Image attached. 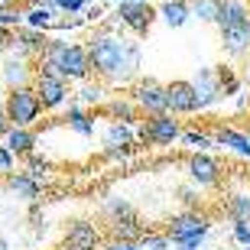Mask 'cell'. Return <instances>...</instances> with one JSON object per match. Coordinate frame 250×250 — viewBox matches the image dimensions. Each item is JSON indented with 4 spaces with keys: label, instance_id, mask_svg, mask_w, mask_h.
<instances>
[{
    "label": "cell",
    "instance_id": "obj_1",
    "mask_svg": "<svg viewBox=\"0 0 250 250\" xmlns=\"http://www.w3.org/2000/svg\"><path fill=\"white\" fill-rule=\"evenodd\" d=\"M84 49H88V59H91V75L104 84L133 82L143 68V46L133 36L117 33L111 23L94 29Z\"/></svg>",
    "mask_w": 250,
    "mask_h": 250
},
{
    "label": "cell",
    "instance_id": "obj_2",
    "mask_svg": "<svg viewBox=\"0 0 250 250\" xmlns=\"http://www.w3.org/2000/svg\"><path fill=\"white\" fill-rule=\"evenodd\" d=\"M36 72L39 75H56L65 82H88L91 78V59H88V49L78 46V42H62V39H52L49 49L36 59Z\"/></svg>",
    "mask_w": 250,
    "mask_h": 250
},
{
    "label": "cell",
    "instance_id": "obj_3",
    "mask_svg": "<svg viewBox=\"0 0 250 250\" xmlns=\"http://www.w3.org/2000/svg\"><path fill=\"white\" fill-rule=\"evenodd\" d=\"M211 234V218L198 208H186L169 218L166 224V237L172 241V247H188V250H202L205 237Z\"/></svg>",
    "mask_w": 250,
    "mask_h": 250
},
{
    "label": "cell",
    "instance_id": "obj_4",
    "mask_svg": "<svg viewBox=\"0 0 250 250\" xmlns=\"http://www.w3.org/2000/svg\"><path fill=\"white\" fill-rule=\"evenodd\" d=\"M182 133H186V127H182V121L176 114H156V117L140 121L137 127V137L146 146H172L176 140H182Z\"/></svg>",
    "mask_w": 250,
    "mask_h": 250
},
{
    "label": "cell",
    "instance_id": "obj_5",
    "mask_svg": "<svg viewBox=\"0 0 250 250\" xmlns=\"http://www.w3.org/2000/svg\"><path fill=\"white\" fill-rule=\"evenodd\" d=\"M3 111H7V117H10L13 127H26L29 130L39 121V114L46 111V107H42V101H39V94L33 91V84H29V88H17V91L7 94Z\"/></svg>",
    "mask_w": 250,
    "mask_h": 250
},
{
    "label": "cell",
    "instance_id": "obj_6",
    "mask_svg": "<svg viewBox=\"0 0 250 250\" xmlns=\"http://www.w3.org/2000/svg\"><path fill=\"white\" fill-rule=\"evenodd\" d=\"M130 98L146 117H156V114H169V98H166V84L156 82V78H137L133 88H130Z\"/></svg>",
    "mask_w": 250,
    "mask_h": 250
},
{
    "label": "cell",
    "instance_id": "obj_7",
    "mask_svg": "<svg viewBox=\"0 0 250 250\" xmlns=\"http://www.w3.org/2000/svg\"><path fill=\"white\" fill-rule=\"evenodd\" d=\"M137 127L133 124H121V121H111L107 127H104V137H101V143H104V153L111 159H124V156H130L133 149H137Z\"/></svg>",
    "mask_w": 250,
    "mask_h": 250
},
{
    "label": "cell",
    "instance_id": "obj_8",
    "mask_svg": "<svg viewBox=\"0 0 250 250\" xmlns=\"http://www.w3.org/2000/svg\"><path fill=\"white\" fill-rule=\"evenodd\" d=\"M156 17H159V13L149 7V3H133V0L121 3V7H117V13H114V20H117L121 26H127L133 36H146Z\"/></svg>",
    "mask_w": 250,
    "mask_h": 250
},
{
    "label": "cell",
    "instance_id": "obj_9",
    "mask_svg": "<svg viewBox=\"0 0 250 250\" xmlns=\"http://www.w3.org/2000/svg\"><path fill=\"white\" fill-rule=\"evenodd\" d=\"M0 78H3V84H7L10 91H17V88H29L33 78H36V62H33V59H23V56L7 52L3 62H0Z\"/></svg>",
    "mask_w": 250,
    "mask_h": 250
},
{
    "label": "cell",
    "instance_id": "obj_10",
    "mask_svg": "<svg viewBox=\"0 0 250 250\" xmlns=\"http://www.w3.org/2000/svg\"><path fill=\"white\" fill-rule=\"evenodd\" d=\"M186 172H188V182H195L198 188H214L221 182V163L208 153H192L186 159Z\"/></svg>",
    "mask_w": 250,
    "mask_h": 250
},
{
    "label": "cell",
    "instance_id": "obj_11",
    "mask_svg": "<svg viewBox=\"0 0 250 250\" xmlns=\"http://www.w3.org/2000/svg\"><path fill=\"white\" fill-rule=\"evenodd\" d=\"M49 42H52V39H49L42 29L20 26V29H13V42H10V52H13V56H23V59H33V62H36V59L49 49Z\"/></svg>",
    "mask_w": 250,
    "mask_h": 250
},
{
    "label": "cell",
    "instance_id": "obj_12",
    "mask_svg": "<svg viewBox=\"0 0 250 250\" xmlns=\"http://www.w3.org/2000/svg\"><path fill=\"white\" fill-rule=\"evenodd\" d=\"M166 98H169V114L176 117H186V114H198V94H195L192 82L188 78H179V82L166 84Z\"/></svg>",
    "mask_w": 250,
    "mask_h": 250
},
{
    "label": "cell",
    "instance_id": "obj_13",
    "mask_svg": "<svg viewBox=\"0 0 250 250\" xmlns=\"http://www.w3.org/2000/svg\"><path fill=\"white\" fill-rule=\"evenodd\" d=\"M33 91L39 94V101H42L46 111H56V107H62V104L68 101V82H65V78H56V75H39L36 72Z\"/></svg>",
    "mask_w": 250,
    "mask_h": 250
},
{
    "label": "cell",
    "instance_id": "obj_14",
    "mask_svg": "<svg viewBox=\"0 0 250 250\" xmlns=\"http://www.w3.org/2000/svg\"><path fill=\"white\" fill-rule=\"evenodd\" d=\"M195 88V94H198V107H211L218 98H224L221 94V78H218V68H208V65H202V68H195V75L188 78Z\"/></svg>",
    "mask_w": 250,
    "mask_h": 250
},
{
    "label": "cell",
    "instance_id": "obj_15",
    "mask_svg": "<svg viewBox=\"0 0 250 250\" xmlns=\"http://www.w3.org/2000/svg\"><path fill=\"white\" fill-rule=\"evenodd\" d=\"M101 244V231L94 221H72L65 228V250H94Z\"/></svg>",
    "mask_w": 250,
    "mask_h": 250
},
{
    "label": "cell",
    "instance_id": "obj_16",
    "mask_svg": "<svg viewBox=\"0 0 250 250\" xmlns=\"http://www.w3.org/2000/svg\"><path fill=\"white\" fill-rule=\"evenodd\" d=\"M221 49L228 59H247L250 56V20L244 26L224 29L221 33Z\"/></svg>",
    "mask_w": 250,
    "mask_h": 250
},
{
    "label": "cell",
    "instance_id": "obj_17",
    "mask_svg": "<svg viewBox=\"0 0 250 250\" xmlns=\"http://www.w3.org/2000/svg\"><path fill=\"white\" fill-rule=\"evenodd\" d=\"M101 114L107 121H121V124H137L140 107L133 104V98H107L101 104Z\"/></svg>",
    "mask_w": 250,
    "mask_h": 250
},
{
    "label": "cell",
    "instance_id": "obj_18",
    "mask_svg": "<svg viewBox=\"0 0 250 250\" xmlns=\"http://www.w3.org/2000/svg\"><path fill=\"white\" fill-rule=\"evenodd\" d=\"M7 192L13 195V198H20V202H36L39 198V182L29 172H10L7 176Z\"/></svg>",
    "mask_w": 250,
    "mask_h": 250
},
{
    "label": "cell",
    "instance_id": "obj_19",
    "mask_svg": "<svg viewBox=\"0 0 250 250\" xmlns=\"http://www.w3.org/2000/svg\"><path fill=\"white\" fill-rule=\"evenodd\" d=\"M250 20V7L244 0H224L221 3V13H218V29H234V26H244Z\"/></svg>",
    "mask_w": 250,
    "mask_h": 250
},
{
    "label": "cell",
    "instance_id": "obj_20",
    "mask_svg": "<svg viewBox=\"0 0 250 250\" xmlns=\"http://www.w3.org/2000/svg\"><path fill=\"white\" fill-rule=\"evenodd\" d=\"M3 146L13 153V156H33V146H36V133L26 127H10V133L3 137Z\"/></svg>",
    "mask_w": 250,
    "mask_h": 250
},
{
    "label": "cell",
    "instance_id": "obj_21",
    "mask_svg": "<svg viewBox=\"0 0 250 250\" xmlns=\"http://www.w3.org/2000/svg\"><path fill=\"white\" fill-rule=\"evenodd\" d=\"M159 17H163V23L172 29H182L192 20V10H188V0H163L159 3Z\"/></svg>",
    "mask_w": 250,
    "mask_h": 250
},
{
    "label": "cell",
    "instance_id": "obj_22",
    "mask_svg": "<svg viewBox=\"0 0 250 250\" xmlns=\"http://www.w3.org/2000/svg\"><path fill=\"white\" fill-rule=\"evenodd\" d=\"M62 121L68 124V127H72L78 137H94V117H91V114H84L78 104H72V107L65 111Z\"/></svg>",
    "mask_w": 250,
    "mask_h": 250
},
{
    "label": "cell",
    "instance_id": "obj_23",
    "mask_svg": "<svg viewBox=\"0 0 250 250\" xmlns=\"http://www.w3.org/2000/svg\"><path fill=\"white\" fill-rule=\"evenodd\" d=\"M101 211L107 214V221H127V218H137V208H133L127 198H117V195L104 198V202H101Z\"/></svg>",
    "mask_w": 250,
    "mask_h": 250
},
{
    "label": "cell",
    "instance_id": "obj_24",
    "mask_svg": "<svg viewBox=\"0 0 250 250\" xmlns=\"http://www.w3.org/2000/svg\"><path fill=\"white\" fill-rule=\"evenodd\" d=\"M26 13V26L29 29H52V26H59V20H56V10L52 7H26L23 10Z\"/></svg>",
    "mask_w": 250,
    "mask_h": 250
},
{
    "label": "cell",
    "instance_id": "obj_25",
    "mask_svg": "<svg viewBox=\"0 0 250 250\" xmlns=\"http://www.w3.org/2000/svg\"><path fill=\"white\" fill-rule=\"evenodd\" d=\"M224 214L231 221H250V192H234L224 202Z\"/></svg>",
    "mask_w": 250,
    "mask_h": 250
},
{
    "label": "cell",
    "instance_id": "obj_26",
    "mask_svg": "<svg viewBox=\"0 0 250 250\" xmlns=\"http://www.w3.org/2000/svg\"><path fill=\"white\" fill-rule=\"evenodd\" d=\"M221 3H224V0H188L192 20H198V23H218Z\"/></svg>",
    "mask_w": 250,
    "mask_h": 250
},
{
    "label": "cell",
    "instance_id": "obj_27",
    "mask_svg": "<svg viewBox=\"0 0 250 250\" xmlns=\"http://www.w3.org/2000/svg\"><path fill=\"white\" fill-rule=\"evenodd\" d=\"M182 143H186V146H192L195 153H205L208 146H214V137H211V130H198V127H188L186 133H182Z\"/></svg>",
    "mask_w": 250,
    "mask_h": 250
},
{
    "label": "cell",
    "instance_id": "obj_28",
    "mask_svg": "<svg viewBox=\"0 0 250 250\" xmlns=\"http://www.w3.org/2000/svg\"><path fill=\"white\" fill-rule=\"evenodd\" d=\"M78 101L82 104H104L107 98H104V82H84L82 88H78Z\"/></svg>",
    "mask_w": 250,
    "mask_h": 250
},
{
    "label": "cell",
    "instance_id": "obj_29",
    "mask_svg": "<svg viewBox=\"0 0 250 250\" xmlns=\"http://www.w3.org/2000/svg\"><path fill=\"white\" fill-rule=\"evenodd\" d=\"M176 195H179V202L186 205V208H195V211H198V208H202V188L195 186V182H188V186H179L176 188Z\"/></svg>",
    "mask_w": 250,
    "mask_h": 250
},
{
    "label": "cell",
    "instance_id": "obj_30",
    "mask_svg": "<svg viewBox=\"0 0 250 250\" xmlns=\"http://www.w3.org/2000/svg\"><path fill=\"white\" fill-rule=\"evenodd\" d=\"M98 0H49V7L56 13H84L88 7H94Z\"/></svg>",
    "mask_w": 250,
    "mask_h": 250
},
{
    "label": "cell",
    "instance_id": "obj_31",
    "mask_svg": "<svg viewBox=\"0 0 250 250\" xmlns=\"http://www.w3.org/2000/svg\"><path fill=\"white\" fill-rule=\"evenodd\" d=\"M218 78H221V94H224V98H234V94L241 91V78H237L228 65H221V68H218Z\"/></svg>",
    "mask_w": 250,
    "mask_h": 250
},
{
    "label": "cell",
    "instance_id": "obj_32",
    "mask_svg": "<svg viewBox=\"0 0 250 250\" xmlns=\"http://www.w3.org/2000/svg\"><path fill=\"white\" fill-rule=\"evenodd\" d=\"M140 247H143V250H172V241L166 237V231H163V234L146 231L143 237H140Z\"/></svg>",
    "mask_w": 250,
    "mask_h": 250
},
{
    "label": "cell",
    "instance_id": "obj_33",
    "mask_svg": "<svg viewBox=\"0 0 250 250\" xmlns=\"http://www.w3.org/2000/svg\"><path fill=\"white\" fill-rule=\"evenodd\" d=\"M26 163H29V176L36 179V182H39L42 176H46L49 169H52V163H49V159H42L39 153H33V156H26Z\"/></svg>",
    "mask_w": 250,
    "mask_h": 250
},
{
    "label": "cell",
    "instance_id": "obj_34",
    "mask_svg": "<svg viewBox=\"0 0 250 250\" xmlns=\"http://www.w3.org/2000/svg\"><path fill=\"white\" fill-rule=\"evenodd\" d=\"M231 237H234V244L250 250V221H231Z\"/></svg>",
    "mask_w": 250,
    "mask_h": 250
},
{
    "label": "cell",
    "instance_id": "obj_35",
    "mask_svg": "<svg viewBox=\"0 0 250 250\" xmlns=\"http://www.w3.org/2000/svg\"><path fill=\"white\" fill-rule=\"evenodd\" d=\"M13 166H17V156L0 143V169H3V172H13Z\"/></svg>",
    "mask_w": 250,
    "mask_h": 250
},
{
    "label": "cell",
    "instance_id": "obj_36",
    "mask_svg": "<svg viewBox=\"0 0 250 250\" xmlns=\"http://www.w3.org/2000/svg\"><path fill=\"white\" fill-rule=\"evenodd\" d=\"M10 42H13V33L0 26V56H7V52H10Z\"/></svg>",
    "mask_w": 250,
    "mask_h": 250
},
{
    "label": "cell",
    "instance_id": "obj_37",
    "mask_svg": "<svg viewBox=\"0 0 250 250\" xmlns=\"http://www.w3.org/2000/svg\"><path fill=\"white\" fill-rule=\"evenodd\" d=\"M104 250H143L140 244H127V241H107Z\"/></svg>",
    "mask_w": 250,
    "mask_h": 250
},
{
    "label": "cell",
    "instance_id": "obj_38",
    "mask_svg": "<svg viewBox=\"0 0 250 250\" xmlns=\"http://www.w3.org/2000/svg\"><path fill=\"white\" fill-rule=\"evenodd\" d=\"M10 127H13V124H10L7 111H3V107H0V137H7V133H10Z\"/></svg>",
    "mask_w": 250,
    "mask_h": 250
},
{
    "label": "cell",
    "instance_id": "obj_39",
    "mask_svg": "<svg viewBox=\"0 0 250 250\" xmlns=\"http://www.w3.org/2000/svg\"><path fill=\"white\" fill-rule=\"evenodd\" d=\"M7 7H17L13 0H0V10H7Z\"/></svg>",
    "mask_w": 250,
    "mask_h": 250
},
{
    "label": "cell",
    "instance_id": "obj_40",
    "mask_svg": "<svg viewBox=\"0 0 250 250\" xmlns=\"http://www.w3.org/2000/svg\"><path fill=\"white\" fill-rule=\"evenodd\" d=\"M0 250H10V244H7V241H3V237H0Z\"/></svg>",
    "mask_w": 250,
    "mask_h": 250
},
{
    "label": "cell",
    "instance_id": "obj_41",
    "mask_svg": "<svg viewBox=\"0 0 250 250\" xmlns=\"http://www.w3.org/2000/svg\"><path fill=\"white\" fill-rule=\"evenodd\" d=\"M244 130V133H247V140H250V124H247V127H241Z\"/></svg>",
    "mask_w": 250,
    "mask_h": 250
},
{
    "label": "cell",
    "instance_id": "obj_42",
    "mask_svg": "<svg viewBox=\"0 0 250 250\" xmlns=\"http://www.w3.org/2000/svg\"><path fill=\"white\" fill-rule=\"evenodd\" d=\"M111 3H117V7H121V3H127V0H111Z\"/></svg>",
    "mask_w": 250,
    "mask_h": 250
},
{
    "label": "cell",
    "instance_id": "obj_43",
    "mask_svg": "<svg viewBox=\"0 0 250 250\" xmlns=\"http://www.w3.org/2000/svg\"><path fill=\"white\" fill-rule=\"evenodd\" d=\"M133 3H149V0H133Z\"/></svg>",
    "mask_w": 250,
    "mask_h": 250
},
{
    "label": "cell",
    "instance_id": "obj_44",
    "mask_svg": "<svg viewBox=\"0 0 250 250\" xmlns=\"http://www.w3.org/2000/svg\"><path fill=\"white\" fill-rule=\"evenodd\" d=\"M172 250H188V247H172Z\"/></svg>",
    "mask_w": 250,
    "mask_h": 250
}]
</instances>
